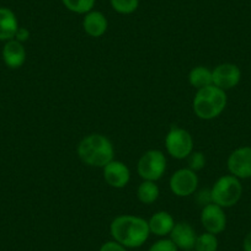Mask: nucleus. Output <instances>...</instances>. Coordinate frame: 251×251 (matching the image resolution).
I'll list each match as a JSON object with an SVG mask.
<instances>
[{
    "label": "nucleus",
    "mask_w": 251,
    "mask_h": 251,
    "mask_svg": "<svg viewBox=\"0 0 251 251\" xmlns=\"http://www.w3.org/2000/svg\"><path fill=\"white\" fill-rule=\"evenodd\" d=\"M111 235L113 240L127 249H136L143 245L151 235L148 221L132 214H122L111 222Z\"/></svg>",
    "instance_id": "f257e3e1"
},
{
    "label": "nucleus",
    "mask_w": 251,
    "mask_h": 251,
    "mask_svg": "<svg viewBox=\"0 0 251 251\" xmlns=\"http://www.w3.org/2000/svg\"><path fill=\"white\" fill-rule=\"evenodd\" d=\"M78 155L85 165L103 168L113 160L115 148L107 137L94 133L81 139L78 146Z\"/></svg>",
    "instance_id": "f03ea898"
},
{
    "label": "nucleus",
    "mask_w": 251,
    "mask_h": 251,
    "mask_svg": "<svg viewBox=\"0 0 251 251\" xmlns=\"http://www.w3.org/2000/svg\"><path fill=\"white\" fill-rule=\"evenodd\" d=\"M226 102L228 98L226 91L212 84L197 90L194 99V112L201 120H214L226 110Z\"/></svg>",
    "instance_id": "7ed1b4c3"
},
{
    "label": "nucleus",
    "mask_w": 251,
    "mask_h": 251,
    "mask_svg": "<svg viewBox=\"0 0 251 251\" xmlns=\"http://www.w3.org/2000/svg\"><path fill=\"white\" fill-rule=\"evenodd\" d=\"M243 195V185L240 180L233 175H224L214 182L211 188L212 202L222 208L235 206Z\"/></svg>",
    "instance_id": "20e7f679"
},
{
    "label": "nucleus",
    "mask_w": 251,
    "mask_h": 251,
    "mask_svg": "<svg viewBox=\"0 0 251 251\" xmlns=\"http://www.w3.org/2000/svg\"><path fill=\"white\" fill-rule=\"evenodd\" d=\"M166 158L164 153L158 149L146 151L139 158L137 171L138 175L146 181H158L163 177L166 170Z\"/></svg>",
    "instance_id": "39448f33"
},
{
    "label": "nucleus",
    "mask_w": 251,
    "mask_h": 251,
    "mask_svg": "<svg viewBox=\"0 0 251 251\" xmlns=\"http://www.w3.org/2000/svg\"><path fill=\"white\" fill-rule=\"evenodd\" d=\"M165 148L173 158L187 159L194 151V138L188 131L173 126L165 137Z\"/></svg>",
    "instance_id": "423d86ee"
},
{
    "label": "nucleus",
    "mask_w": 251,
    "mask_h": 251,
    "mask_svg": "<svg viewBox=\"0 0 251 251\" xmlns=\"http://www.w3.org/2000/svg\"><path fill=\"white\" fill-rule=\"evenodd\" d=\"M169 185L175 196L188 197L194 195L199 187V176L191 169H180L171 175Z\"/></svg>",
    "instance_id": "0eeeda50"
},
{
    "label": "nucleus",
    "mask_w": 251,
    "mask_h": 251,
    "mask_svg": "<svg viewBox=\"0 0 251 251\" xmlns=\"http://www.w3.org/2000/svg\"><path fill=\"white\" fill-rule=\"evenodd\" d=\"M226 165L230 175L239 180L251 178V147H240L231 151Z\"/></svg>",
    "instance_id": "6e6552de"
},
{
    "label": "nucleus",
    "mask_w": 251,
    "mask_h": 251,
    "mask_svg": "<svg viewBox=\"0 0 251 251\" xmlns=\"http://www.w3.org/2000/svg\"><path fill=\"white\" fill-rule=\"evenodd\" d=\"M213 85L226 91L238 86L241 80V71L234 63H222L212 71Z\"/></svg>",
    "instance_id": "1a4fd4ad"
},
{
    "label": "nucleus",
    "mask_w": 251,
    "mask_h": 251,
    "mask_svg": "<svg viewBox=\"0 0 251 251\" xmlns=\"http://www.w3.org/2000/svg\"><path fill=\"white\" fill-rule=\"evenodd\" d=\"M201 224L204 230L212 234H219L226 230V216L224 208L216 203H209L202 207L201 211Z\"/></svg>",
    "instance_id": "9d476101"
},
{
    "label": "nucleus",
    "mask_w": 251,
    "mask_h": 251,
    "mask_svg": "<svg viewBox=\"0 0 251 251\" xmlns=\"http://www.w3.org/2000/svg\"><path fill=\"white\" fill-rule=\"evenodd\" d=\"M102 170L106 183L113 188L126 187L131 180V171L128 166L120 160L113 159L107 165L103 166Z\"/></svg>",
    "instance_id": "9b49d317"
},
{
    "label": "nucleus",
    "mask_w": 251,
    "mask_h": 251,
    "mask_svg": "<svg viewBox=\"0 0 251 251\" xmlns=\"http://www.w3.org/2000/svg\"><path fill=\"white\" fill-rule=\"evenodd\" d=\"M196 239V231L192 228L191 224L186 223V222L175 223L170 233V240L177 246V249L182 251L194 250Z\"/></svg>",
    "instance_id": "f8f14e48"
},
{
    "label": "nucleus",
    "mask_w": 251,
    "mask_h": 251,
    "mask_svg": "<svg viewBox=\"0 0 251 251\" xmlns=\"http://www.w3.org/2000/svg\"><path fill=\"white\" fill-rule=\"evenodd\" d=\"M1 57L8 68L19 69L26 62V50L23 43L14 38V40L5 42Z\"/></svg>",
    "instance_id": "ddd939ff"
},
{
    "label": "nucleus",
    "mask_w": 251,
    "mask_h": 251,
    "mask_svg": "<svg viewBox=\"0 0 251 251\" xmlns=\"http://www.w3.org/2000/svg\"><path fill=\"white\" fill-rule=\"evenodd\" d=\"M108 27V21L101 11L91 10L85 14L83 19V28L90 37H101L106 33Z\"/></svg>",
    "instance_id": "4468645a"
},
{
    "label": "nucleus",
    "mask_w": 251,
    "mask_h": 251,
    "mask_svg": "<svg viewBox=\"0 0 251 251\" xmlns=\"http://www.w3.org/2000/svg\"><path fill=\"white\" fill-rule=\"evenodd\" d=\"M19 27L15 13L9 8H0V41L14 40Z\"/></svg>",
    "instance_id": "2eb2a0df"
},
{
    "label": "nucleus",
    "mask_w": 251,
    "mask_h": 251,
    "mask_svg": "<svg viewBox=\"0 0 251 251\" xmlns=\"http://www.w3.org/2000/svg\"><path fill=\"white\" fill-rule=\"evenodd\" d=\"M149 230L151 234H155L156 236H166L170 235L171 230H173L174 226H175V221H174L173 216L165 211H160L154 213L148 221Z\"/></svg>",
    "instance_id": "dca6fc26"
},
{
    "label": "nucleus",
    "mask_w": 251,
    "mask_h": 251,
    "mask_svg": "<svg viewBox=\"0 0 251 251\" xmlns=\"http://www.w3.org/2000/svg\"><path fill=\"white\" fill-rule=\"evenodd\" d=\"M188 81H190L191 86H194L197 90L212 85V84H213L212 71L203 66L195 67V68L190 72V74H188Z\"/></svg>",
    "instance_id": "f3484780"
},
{
    "label": "nucleus",
    "mask_w": 251,
    "mask_h": 251,
    "mask_svg": "<svg viewBox=\"0 0 251 251\" xmlns=\"http://www.w3.org/2000/svg\"><path fill=\"white\" fill-rule=\"evenodd\" d=\"M159 195H160V190L154 181L143 180L137 190V197L144 204L154 203L159 199Z\"/></svg>",
    "instance_id": "a211bd4d"
},
{
    "label": "nucleus",
    "mask_w": 251,
    "mask_h": 251,
    "mask_svg": "<svg viewBox=\"0 0 251 251\" xmlns=\"http://www.w3.org/2000/svg\"><path fill=\"white\" fill-rule=\"evenodd\" d=\"M218 239L216 234L206 233L197 235L196 243H195V251H217L218 250Z\"/></svg>",
    "instance_id": "6ab92c4d"
},
{
    "label": "nucleus",
    "mask_w": 251,
    "mask_h": 251,
    "mask_svg": "<svg viewBox=\"0 0 251 251\" xmlns=\"http://www.w3.org/2000/svg\"><path fill=\"white\" fill-rule=\"evenodd\" d=\"M62 3L72 13L85 15L94 10L96 0H62Z\"/></svg>",
    "instance_id": "aec40b11"
},
{
    "label": "nucleus",
    "mask_w": 251,
    "mask_h": 251,
    "mask_svg": "<svg viewBox=\"0 0 251 251\" xmlns=\"http://www.w3.org/2000/svg\"><path fill=\"white\" fill-rule=\"evenodd\" d=\"M113 10L122 15H129L137 11L139 6V0H110Z\"/></svg>",
    "instance_id": "412c9836"
},
{
    "label": "nucleus",
    "mask_w": 251,
    "mask_h": 251,
    "mask_svg": "<svg viewBox=\"0 0 251 251\" xmlns=\"http://www.w3.org/2000/svg\"><path fill=\"white\" fill-rule=\"evenodd\" d=\"M188 169H191L192 171H200L206 166V156L202 151H192L187 158Z\"/></svg>",
    "instance_id": "4be33fe9"
},
{
    "label": "nucleus",
    "mask_w": 251,
    "mask_h": 251,
    "mask_svg": "<svg viewBox=\"0 0 251 251\" xmlns=\"http://www.w3.org/2000/svg\"><path fill=\"white\" fill-rule=\"evenodd\" d=\"M148 251H178V249L170 239H160L155 241Z\"/></svg>",
    "instance_id": "5701e85b"
},
{
    "label": "nucleus",
    "mask_w": 251,
    "mask_h": 251,
    "mask_svg": "<svg viewBox=\"0 0 251 251\" xmlns=\"http://www.w3.org/2000/svg\"><path fill=\"white\" fill-rule=\"evenodd\" d=\"M100 251H128L126 246H123L122 244L117 243L116 240L106 241L105 244H102L100 248Z\"/></svg>",
    "instance_id": "b1692460"
},
{
    "label": "nucleus",
    "mask_w": 251,
    "mask_h": 251,
    "mask_svg": "<svg viewBox=\"0 0 251 251\" xmlns=\"http://www.w3.org/2000/svg\"><path fill=\"white\" fill-rule=\"evenodd\" d=\"M196 200L202 207L207 206V204L212 203V196H211V190H201L199 194L196 195Z\"/></svg>",
    "instance_id": "393cba45"
},
{
    "label": "nucleus",
    "mask_w": 251,
    "mask_h": 251,
    "mask_svg": "<svg viewBox=\"0 0 251 251\" xmlns=\"http://www.w3.org/2000/svg\"><path fill=\"white\" fill-rule=\"evenodd\" d=\"M30 38V31L25 27H19L18 32L15 35V40L19 41V42L24 43Z\"/></svg>",
    "instance_id": "a878e982"
},
{
    "label": "nucleus",
    "mask_w": 251,
    "mask_h": 251,
    "mask_svg": "<svg viewBox=\"0 0 251 251\" xmlns=\"http://www.w3.org/2000/svg\"><path fill=\"white\" fill-rule=\"evenodd\" d=\"M244 251H251V230L245 235L243 241Z\"/></svg>",
    "instance_id": "bb28decb"
},
{
    "label": "nucleus",
    "mask_w": 251,
    "mask_h": 251,
    "mask_svg": "<svg viewBox=\"0 0 251 251\" xmlns=\"http://www.w3.org/2000/svg\"><path fill=\"white\" fill-rule=\"evenodd\" d=\"M187 251H195V250H187Z\"/></svg>",
    "instance_id": "cd10ccee"
}]
</instances>
